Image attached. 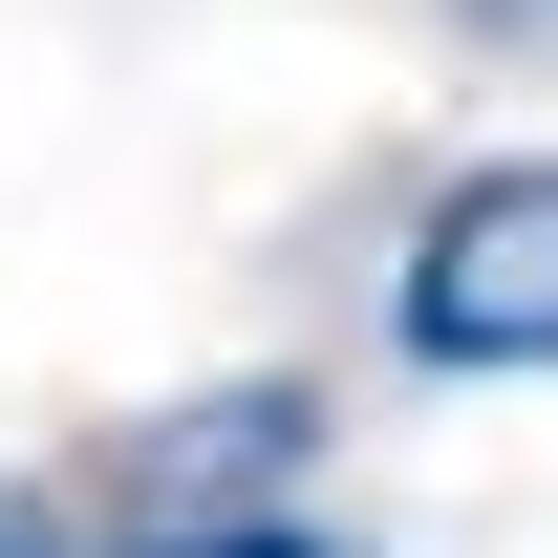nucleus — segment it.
Returning <instances> with one entry per match:
<instances>
[{"instance_id": "5", "label": "nucleus", "mask_w": 558, "mask_h": 558, "mask_svg": "<svg viewBox=\"0 0 558 558\" xmlns=\"http://www.w3.org/2000/svg\"><path fill=\"white\" fill-rule=\"evenodd\" d=\"M0 558H108V537H86L65 494H0Z\"/></svg>"}, {"instance_id": "1", "label": "nucleus", "mask_w": 558, "mask_h": 558, "mask_svg": "<svg viewBox=\"0 0 558 558\" xmlns=\"http://www.w3.org/2000/svg\"><path fill=\"white\" fill-rule=\"evenodd\" d=\"M387 344L429 387H537L558 365V150H473L387 236Z\"/></svg>"}, {"instance_id": "4", "label": "nucleus", "mask_w": 558, "mask_h": 558, "mask_svg": "<svg viewBox=\"0 0 558 558\" xmlns=\"http://www.w3.org/2000/svg\"><path fill=\"white\" fill-rule=\"evenodd\" d=\"M451 44H494V65H558V0H429Z\"/></svg>"}, {"instance_id": "2", "label": "nucleus", "mask_w": 558, "mask_h": 558, "mask_svg": "<svg viewBox=\"0 0 558 558\" xmlns=\"http://www.w3.org/2000/svg\"><path fill=\"white\" fill-rule=\"evenodd\" d=\"M301 473H323V387H215V409L108 451V515L130 537H215V515H301Z\"/></svg>"}, {"instance_id": "3", "label": "nucleus", "mask_w": 558, "mask_h": 558, "mask_svg": "<svg viewBox=\"0 0 558 558\" xmlns=\"http://www.w3.org/2000/svg\"><path fill=\"white\" fill-rule=\"evenodd\" d=\"M108 558H365V537H323V515H215V537H108Z\"/></svg>"}]
</instances>
